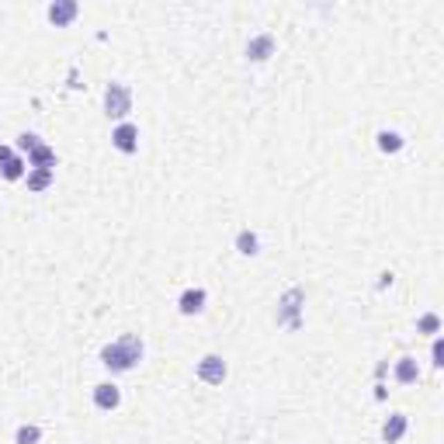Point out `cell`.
<instances>
[{
  "instance_id": "cell-1",
  "label": "cell",
  "mask_w": 444,
  "mask_h": 444,
  "mask_svg": "<svg viewBox=\"0 0 444 444\" xmlns=\"http://www.w3.org/2000/svg\"><path fill=\"white\" fill-rule=\"evenodd\" d=\"M142 351H146L142 347V337L139 333H125V337H118V340H111V344L101 347V364L108 371L122 375V371H132L142 361Z\"/></svg>"
},
{
  "instance_id": "cell-2",
  "label": "cell",
  "mask_w": 444,
  "mask_h": 444,
  "mask_svg": "<svg viewBox=\"0 0 444 444\" xmlns=\"http://www.w3.org/2000/svg\"><path fill=\"white\" fill-rule=\"evenodd\" d=\"M18 146L28 153V170H32V167H42V170H53V167H56V149L46 146L35 132H21V136H18Z\"/></svg>"
},
{
  "instance_id": "cell-3",
  "label": "cell",
  "mask_w": 444,
  "mask_h": 444,
  "mask_svg": "<svg viewBox=\"0 0 444 444\" xmlns=\"http://www.w3.org/2000/svg\"><path fill=\"white\" fill-rule=\"evenodd\" d=\"M132 111V91L125 84H108L104 87V115L108 118H125Z\"/></svg>"
},
{
  "instance_id": "cell-4",
  "label": "cell",
  "mask_w": 444,
  "mask_h": 444,
  "mask_svg": "<svg viewBox=\"0 0 444 444\" xmlns=\"http://www.w3.org/2000/svg\"><path fill=\"white\" fill-rule=\"evenodd\" d=\"M226 375H230V364L222 361L219 354H205L198 361V378L208 382V385H222V382H226Z\"/></svg>"
},
{
  "instance_id": "cell-5",
  "label": "cell",
  "mask_w": 444,
  "mask_h": 444,
  "mask_svg": "<svg viewBox=\"0 0 444 444\" xmlns=\"http://www.w3.org/2000/svg\"><path fill=\"white\" fill-rule=\"evenodd\" d=\"M111 146H115L118 153H136V149H139V129H136L132 122H118L115 132H111Z\"/></svg>"
},
{
  "instance_id": "cell-6",
  "label": "cell",
  "mask_w": 444,
  "mask_h": 444,
  "mask_svg": "<svg viewBox=\"0 0 444 444\" xmlns=\"http://www.w3.org/2000/svg\"><path fill=\"white\" fill-rule=\"evenodd\" d=\"M49 21L56 25V28H66L77 15H80V4H77V0H56V4H49Z\"/></svg>"
},
{
  "instance_id": "cell-7",
  "label": "cell",
  "mask_w": 444,
  "mask_h": 444,
  "mask_svg": "<svg viewBox=\"0 0 444 444\" xmlns=\"http://www.w3.org/2000/svg\"><path fill=\"white\" fill-rule=\"evenodd\" d=\"M205 302H208V292L205 288H187V292H181L177 309H181V316H198L205 309Z\"/></svg>"
},
{
  "instance_id": "cell-8",
  "label": "cell",
  "mask_w": 444,
  "mask_h": 444,
  "mask_svg": "<svg viewBox=\"0 0 444 444\" xmlns=\"http://www.w3.org/2000/svg\"><path fill=\"white\" fill-rule=\"evenodd\" d=\"M118 403H122V392H118V385L115 382H101V385H94V406L98 409H118Z\"/></svg>"
},
{
  "instance_id": "cell-9",
  "label": "cell",
  "mask_w": 444,
  "mask_h": 444,
  "mask_svg": "<svg viewBox=\"0 0 444 444\" xmlns=\"http://www.w3.org/2000/svg\"><path fill=\"white\" fill-rule=\"evenodd\" d=\"M271 53H275V35H271V32L254 35V39L247 42V59H254V63H264Z\"/></svg>"
},
{
  "instance_id": "cell-10",
  "label": "cell",
  "mask_w": 444,
  "mask_h": 444,
  "mask_svg": "<svg viewBox=\"0 0 444 444\" xmlns=\"http://www.w3.org/2000/svg\"><path fill=\"white\" fill-rule=\"evenodd\" d=\"M406 427H409L406 413H392V416L382 423V441H385V444H399L403 434H406Z\"/></svg>"
},
{
  "instance_id": "cell-11",
  "label": "cell",
  "mask_w": 444,
  "mask_h": 444,
  "mask_svg": "<svg viewBox=\"0 0 444 444\" xmlns=\"http://www.w3.org/2000/svg\"><path fill=\"white\" fill-rule=\"evenodd\" d=\"M396 382H399V385L420 382V364H416V358H399V361H396Z\"/></svg>"
},
{
  "instance_id": "cell-12",
  "label": "cell",
  "mask_w": 444,
  "mask_h": 444,
  "mask_svg": "<svg viewBox=\"0 0 444 444\" xmlns=\"http://www.w3.org/2000/svg\"><path fill=\"white\" fill-rule=\"evenodd\" d=\"M25 181H28V191H46V187L56 181V170H42V167H32V170L25 174Z\"/></svg>"
},
{
  "instance_id": "cell-13",
  "label": "cell",
  "mask_w": 444,
  "mask_h": 444,
  "mask_svg": "<svg viewBox=\"0 0 444 444\" xmlns=\"http://www.w3.org/2000/svg\"><path fill=\"white\" fill-rule=\"evenodd\" d=\"M237 250H240L243 257H257V250H261V240H257V233H250V230H240V233H237Z\"/></svg>"
},
{
  "instance_id": "cell-14",
  "label": "cell",
  "mask_w": 444,
  "mask_h": 444,
  "mask_svg": "<svg viewBox=\"0 0 444 444\" xmlns=\"http://www.w3.org/2000/svg\"><path fill=\"white\" fill-rule=\"evenodd\" d=\"M378 149H382V153H399V149H403V136L392 132V129H382V132H378Z\"/></svg>"
},
{
  "instance_id": "cell-15",
  "label": "cell",
  "mask_w": 444,
  "mask_h": 444,
  "mask_svg": "<svg viewBox=\"0 0 444 444\" xmlns=\"http://www.w3.org/2000/svg\"><path fill=\"white\" fill-rule=\"evenodd\" d=\"M15 441H18V444H39V441H42V427H39V423H21L18 434H15Z\"/></svg>"
},
{
  "instance_id": "cell-16",
  "label": "cell",
  "mask_w": 444,
  "mask_h": 444,
  "mask_svg": "<svg viewBox=\"0 0 444 444\" xmlns=\"http://www.w3.org/2000/svg\"><path fill=\"white\" fill-rule=\"evenodd\" d=\"M0 174H4L8 181H21V177H25V160H21V156H11L4 167H0Z\"/></svg>"
},
{
  "instance_id": "cell-17",
  "label": "cell",
  "mask_w": 444,
  "mask_h": 444,
  "mask_svg": "<svg viewBox=\"0 0 444 444\" xmlns=\"http://www.w3.org/2000/svg\"><path fill=\"white\" fill-rule=\"evenodd\" d=\"M437 330H441V316L437 313H423L416 320V333H437Z\"/></svg>"
},
{
  "instance_id": "cell-18",
  "label": "cell",
  "mask_w": 444,
  "mask_h": 444,
  "mask_svg": "<svg viewBox=\"0 0 444 444\" xmlns=\"http://www.w3.org/2000/svg\"><path fill=\"white\" fill-rule=\"evenodd\" d=\"M430 358H434V368H441V364H444V344H441V337L434 340V347H430Z\"/></svg>"
},
{
  "instance_id": "cell-19",
  "label": "cell",
  "mask_w": 444,
  "mask_h": 444,
  "mask_svg": "<svg viewBox=\"0 0 444 444\" xmlns=\"http://www.w3.org/2000/svg\"><path fill=\"white\" fill-rule=\"evenodd\" d=\"M11 156H15V149H11V146H0V167H4Z\"/></svg>"
}]
</instances>
